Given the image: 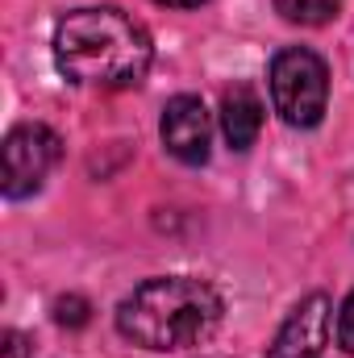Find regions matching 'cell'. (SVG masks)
Segmentation results:
<instances>
[{"mask_svg":"<svg viewBox=\"0 0 354 358\" xmlns=\"http://www.w3.org/2000/svg\"><path fill=\"white\" fill-rule=\"evenodd\" d=\"M275 8L292 21V25H325L338 17L342 0H275Z\"/></svg>","mask_w":354,"mask_h":358,"instance_id":"cell-8","label":"cell"},{"mask_svg":"<svg viewBox=\"0 0 354 358\" xmlns=\"http://www.w3.org/2000/svg\"><path fill=\"white\" fill-rule=\"evenodd\" d=\"M55 63L76 84L138 88L155 63V46L121 8H76L55 29Z\"/></svg>","mask_w":354,"mask_h":358,"instance_id":"cell-1","label":"cell"},{"mask_svg":"<svg viewBox=\"0 0 354 358\" xmlns=\"http://www.w3.org/2000/svg\"><path fill=\"white\" fill-rule=\"evenodd\" d=\"M330 296L313 292L309 300L296 304V313L288 317V325L275 334V346L267 350V358H313L330 346Z\"/></svg>","mask_w":354,"mask_h":358,"instance_id":"cell-6","label":"cell"},{"mask_svg":"<svg viewBox=\"0 0 354 358\" xmlns=\"http://www.w3.org/2000/svg\"><path fill=\"white\" fill-rule=\"evenodd\" d=\"M155 4H167V8H200L204 0H155Z\"/></svg>","mask_w":354,"mask_h":358,"instance_id":"cell-12","label":"cell"},{"mask_svg":"<svg viewBox=\"0 0 354 358\" xmlns=\"http://www.w3.org/2000/svg\"><path fill=\"white\" fill-rule=\"evenodd\" d=\"M4 358H34V346L21 334H4Z\"/></svg>","mask_w":354,"mask_h":358,"instance_id":"cell-11","label":"cell"},{"mask_svg":"<svg viewBox=\"0 0 354 358\" xmlns=\"http://www.w3.org/2000/svg\"><path fill=\"white\" fill-rule=\"evenodd\" d=\"M221 129L234 150H250L259 129H263V100L255 96L250 84H234L221 96Z\"/></svg>","mask_w":354,"mask_h":358,"instance_id":"cell-7","label":"cell"},{"mask_svg":"<svg viewBox=\"0 0 354 358\" xmlns=\"http://www.w3.org/2000/svg\"><path fill=\"white\" fill-rule=\"evenodd\" d=\"M59 155H63V142L55 129H46V125L8 129V138H4V196L8 200L34 196L46 183V176L55 171Z\"/></svg>","mask_w":354,"mask_h":358,"instance_id":"cell-4","label":"cell"},{"mask_svg":"<svg viewBox=\"0 0 354 358\" xmlns=\"http://www.w3.org/2000/svg\"><path fill=\"white\" fill-rule=\"evenodd\" d=\"M338 346L354 355V292L346 296V304H342V313H338Z\"/></svg>","mask_w":354,"mask_h":358,"instance_id":"cell-10","label":"cell"},{"mask_svg":"<svg viewBox=\"0 0 354 358\" xmlns=\"http://www.w3.org/2000/svg\"><path fill=\"white\" fill-rule=\"evenodd\" d=\"M55 321L59 325H84L88 321V300H80V296H63L59 304H55Z\"/></svg>","mask_w":354,"mask_h":358,"instance_id":"cell-9","label":"cell"},{"mask_svg":"<svg viewBox=\"0 0 354 358\" xmlns=\"http://www.w3.org/2000/svg\"><path fill=\"white\" fill-rule=\"evenodd\" d=\"M271 100L275 113L296 125L309 129L325 117L330 104V67L321 55L304 50V46H288L271 59Z\"/></svg>","mask_w":354,"mask_h":358,"instance_id":"cell-3","label":"cell"},{"mask_svg":"<svg viewBox=\"0 0 354 358\" xmlns=\"http://www.w3.org/2000/svg\"><path fill=\"white\" fill-rule=\"evenodd\" d=\"M221 321V296L204 279L163 275L146 279L117 304V329L142 350H187L200 346Z\"/></svg>","mask_w":354,"mask_h":358,"instance_id":"cell-2","label":"cell"},{"mask_svg":"<svg viewBox=\"0 0 354 358\" xmlns=\"http://www.w3.org/2000/svg\"><path fill=\"white\" fill-rule=\"evenodd\" d=\"M163 146L176 155L179 163L200 167L208 163V142H213V121L200 96H176L163 108Z\"/></svg>","mask_w":354,"mask_h":358,"instance_id":"cell-5","label":"cell"}]
</instances>
